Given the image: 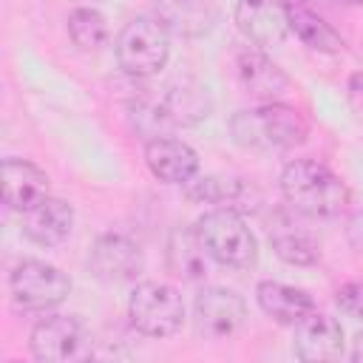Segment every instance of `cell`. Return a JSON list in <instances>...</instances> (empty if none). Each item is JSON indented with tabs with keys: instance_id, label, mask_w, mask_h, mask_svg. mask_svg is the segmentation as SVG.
I'll return each instance as SVG.
<instances>
[{
	"instance_id": "6da1fadb",
	"label": "cell",
	"mask_w": 363,
	"mask_h": 363,
	"mask_svg": "<svg viewBox=\"0 0 363 363\" xmlns=\"http://www.w3.org/2000/svg\"><path fill=\"white\" fill-rule=\"evenodd\" d=\"M281 193L286 204L306 218H332L349 204V187L315 159L289 162L281 173Z\"/></svg>"
},
{
	"instance_id": "7a4b0ae2",
	"label": "cell",
	"mask_w": 363,
	"mask_h": 363,
	"mask_svg": "<svg viewBox=\"0 0 363 363\" xmlns=\"http://www.w3.org/2000/svg\"><path fill=\"white\" fill-rule=\"evenodd\" d=\"M233 139L247 150H289L306 139V122L298 108L284 102H261L230 119Z\"/></svg>"
},
{
	"instance_id": "3957f363",
	"label": "cell",
	"mask_w": 363,
	"mask_h": 363,
	"mask_svg": "<svg viewBox=\"0 0 363 363\" xmlns=\"http://www.w3.org/2000/svg\"><path fill=\"white\" fill-rule=\"evenodd\" d=\"M199 238L207 250V255L230 269H250L258 261V241L252 230L244 224L238 210L233 207H216L204 213L196 221Z\"/></svg>"
},
{
	"instance_id": "277c9868",
	"label": "cell",
	"mask_w": 363,
	"mask_h": 363,
	"mask_svg": "<svg viewBox=\"0 0 363 363\" xmlns=\"http://www.w3.org/2000/svg\"><path fill=\"white\" fill-rule=\"evenodd\" d=\"M170 57V28L159 17H136L116 37V60L130 77H153Z\"/></svg>"
},
{
	"instance_id": "5b68a950",
	"label": "cell",
	"mask_w": 363,
	"mask_h": 363,
	"mask_svg": "<svg viewBox=\"0 0 363 363\" xmlns=\"http://www.w3.org/2000/svg\"><path fill=\"white\" fill-rule=\"evenodd\" d=\"M9 286L14 306L23 312H48L71 295V278L60 267L37 258H23L14 267Z\"/></svg>"
},
{
	"instance_id": "8992f818",
	"label": "cell",
	"mask_w": 363,
	"mask_h": 363,
	"mask_svg": "<svg viewBox=\"0 0 363 363\" xmlns=\"http://www.w3.org/2000/svg\"><path fill=\"white\" fill-rule=\"evenodd\" d=\"M128 318L133 329L147 337H170L184 323V303L173 286L159 281H145L130 292Z\"/></svg>"
},
{
	"instance_id": "52a82bcc",
	"label": "cell",
	"mask_w": 363,
	"mask_h": 363,
	"mask_svg": "<svg viewBox=\"0 0 363 363\" xmlns=\"http://www.w3.org/2000/svg\"><path fill=\"white\" fill-rule=\"evenodd\" d=\"M31 354L43 363H77L91 357V335L74 315L43 318L31 329Z\"/></svg>"
},
{
	"instance_id": "ba28073f",
	"label": "cell",
	"mask_w": 363,
	"mask_h": 363,
	"mask_svg": "<svg viewBox=\"0 0 363 363\" xmlns=\"http://www.w3.org/2000/svg\"><path fill=\"white\" fill-rule=\"evenodd\" d=\"M193 320H196V332L210 340V343H221L238 335V329L247 320V303L241 295H235L227 286H204L196 295L193 303Z\"/></svg>"
},
{
	"instance_id": "9c48e42d",
	"label": "cell",
	"mask_w": 363,
	"mask_h": 363,
	"mask_svg": "<svg viewBox=\"0 0 363 363\" xmlns=\"http://www.w3.org/2000/svg\"><path fill=\"white\" fill-rule=\"evenodd\" d=\"M298 216L301 213H295L292 207L272 213V221H269V247H272V252L281 261H286L292 267H309V264H315L320 258V238Z\"/></svg>"
},
{
	"instance_id": "30bf717a",
	"label": "cell",
	"mask_w": 363,
	"mask_h": 363,
	"mask_svg": "<svg viewBox=\"0 0 363 363\" xmlns=\"http://www.w3.org/2000/svg\"><path fill=\"white\" fill-rule=\"evenodd\" d=\"M91 269L96 278L108 281V284H125V281H133L142 267H145V258H142V250L136 241H130L128 235H119V233H105L94 241L91 247Z\"/></svg>"
},
{
	"instance_id": "8fae6325",
	"label": "cell",
	"mask_w": 363,
	"mask_h": 363,
	"mask_svg": "<svg viewBox=\"0 0 363 363\" xmlns=\"http://www.w3.org/2000/svg\"><path fill=\"white\" fill-rule=\"evenodd\" d=\"M235 26L255 45H278L289 34V3L284 0H238Z\"/></svg>"
},
{
	"instance_id": "7c38bea8",
	"label": "cell",
	"mask_w": 363,
	"mask_h": 363,
	"mask_svg": "<svg viewBox=\"0 0 363 363\" xmlns=\"http://www.w3.org/2000/svg\"><path fill=\"white\" fill-rule=\"evenodd\" d=\"M295 354L303 363H329L343 354V329L323 312H309L295 323Z\"/></svg>"
},
{
	"instance_id": "4fadbf2b",
	"label": "cell",
	"mask_w": 363,
	"mask_h": 363,
	"mask_svg": "<svg viewBox=\"0 0 363 363\" xmlns=\"http://www.w3.org/2000/svg\"><path fill=\"white\" fill-rule=\"evenodd\" d=\"M145 162H147L150 173L159 182H164V184H184L199 170L196 150L187 142L173 139V136L147 139V145H145Z\"/></svg>"
},
{
	"instance_id": "5bb4252c",
	"label": "cell",
	"mask_w": 363,
	"mask_h": 363,
	"mask_svg": "<svg viewBox=\"0 0 363 363\" xmlns=\"http://www.w3.org/2000/svg\"><path fill=\"white\" fill-rule=\"evenodd\" d=\"M45 196H48L45 170H40L28 159H17V156L3 159V201L11 210L26 213L34 204H40Z\"/></svg>"
},
{
	"instance_id": "9a60e30c",
	"label": "cell",
	"mask_w": 363,
	"mask_h": 363,
	"mask_svg": "<svg viewBox=\"0 0 363 363\" xmlns=\"http://www.w3.org/2000/svg\"><path fill=\"white\" fill-rule=\"evenodd\" d=\"M74 207L62 199L45 196L40 204L23 213V235L40 247H57L71 235Z\"/></svg>"
},
{
	"instance_id": "2e32d148",
	"label": "cell",
	"mask_w": 363,
	"mask_h": 363,
	"mask_svg": "<svg viewBox=\"0 0 363 363\" xmlns=\"http://www.w3.org/2000/svg\"><path fill=\"white\" fill-rule=\"evenodd\" d=\"M235 68H238V79H241L244 91L261 102H278L289 91V77L267 54H261L255 48L241 51L235 60Z\"/></svg>"
},
{
	"instance_id": "e0dca14e",
	"label": "cell",
	"mask_w": 363,
	"mask_h": 363,
	"mask_svg": "<svg viewBox=\"0 0 363 363\" xmlns=\"http://www.w3.org/2000/svg\"><path fill=\"white\" fill-rule=\"evenodd\" d=\"M156 17L182 37H201L218 20V0H156Z\"/></svg>"
},
{
	"instance_id": "ac0fdd59",
	"label": "cell",
	"mask_w": 363,
	"mask_h": 363,
	"mask_svg": "<svg viewBox=\"0 0 363 363\" xmlns=\"http://www.w3.org/2000/svg\"><path fill=\"white\" fill-rule=\"evenodd\" d=\"M184 193L193 201L204 204H218V207H233V210H252L261 199V193L244 182V179H221V176H207L196 182H184Z\"/></svg>"
},
{
	"instance_id": "d6986e66",
	"label": "cell",
	"mask_w": 363,
	"mask_h": 363,
	"mask_svg": "<svg viewBox=\"0 0 363 363\" xmlns=\"http://www.w3.org/2000/svg\"><path fill=\"white\" fill-rule=\"evenodd\" d=\"M255 298H258V306L264 309V315H269L272 320H278L284 326H295L303 315H309L315 309L309 292L281 284V281H261L255 286Z\"/></svg>"
},
{
	"instance_id": "ffe728a7",
	"label": "cell",
	"mask_w": 363,
	"mask_h": 363,
	"mask_svg": "<svg viewBox=\"0 0 363 363\" xmlns=\"http://www.w3.org/2000/svg\"><path fill=\"white\" fill-rule=\"evenodd\" d=\"M207 250L196 227H173L167 238V269L184 281H201L207 275Z\"/></svg>"
},
{
	"instance_id": "44dd1931",
	"label": "cell",
	"mask_w": 363,
	"mask_h": 363,
	"mask_svg": "<svg viewBox=\"0 0 363 363\" xmlns=\"http://www.w3.org/2000/svg\"><path fill=\"white\" fill-rule=\"evenodd\" d=\"M289 31L312 51H320V54L343 51V37L323 17H318L312 9L301 3H289Z\"/></svg>"
},
{
	"instance_id": "7402d4cb",
	"label": "cell",
	"mask_w": 363,
	"mask_h": 363,
	"mask_svg": "<svg viewBox=\"0 0 363 363\" xmlns=\"http://www.w3.org/2000/svg\"><path fill=\"white\" fill-rule=\"evenodd\" d=\"M162 105H164V113H167L173 128L193 125V122L204 119L207 111H210L207 94L201 88H193V85H173V88H167V94L162 96Z\"/></svg>"
},
{
	"instance_id": "603a6c76",
	"label": "cell",
	"mask_w": 363,
	"mask_h": 363,
	"mask_svg": "<svg viewBox=\"0 0 363 363\" xmlns=\"http://www.w3.org/2000/svg\"><path fill=\"white\" fill-rule=\"evenodd\" d=\"M68 34H71L74 45H79L82 51H96L108 40V23H105L102 11L82 6L68 14Z\"/></svg>"
},
{
	"instance_id": "cb8c5ba5",
	"label": "cell",
	"mask_w": 363,
	"mask_h": 363,
	"mask_svg": "<svg viewBox=\"0 0 363 363\" xmlns=\"http://www.w3.org/2000/svg\"><path fill=\"white\" fill-rule=\"evenodd\" d=\"M337 306H340V312H346L349 318L363 320V284L354 281V284L340 286V289H337Z\"/></svg>"
},
{
	"instance_id": "d4e9b609",
	"label": "cell",
	"mask_w": 363,
	"mask_h": 363,
	"mask_svg": "<svg viewBox=\"0 0 363 363\" xmlns=\"http://www.w3.org/2000/svg\"><path fill=\"white\" fill-rule=\"evenodd\" d=\"M346 96H349V108H352V113L363 122V71H354V74L349 77Z\"/></svg>"
},
{
	"instance_id": "484cf974",
	"label": "cell",
	"mask_w": 363,
	"mask_h": 363,
	"mask_svg": "<svg viewBox=\"0 0 363 363\" xmlns=\"http://www.w3.org/2000/svg\"><path fill=\"white\" fill-rule=\"evenodd\" d=\"M346 235H349V244L363 255V210H354L346 221Z\"/></svg>"
},
{
	"instance_id": "4316f807",
	"label": "cell",
	"mask_w": 363,
	"mask_h": 363,
	"mask_svg": "<svg viewBox=\"0 0 363 363\" xmlns=\"http://www.w3.org/2000/svg\"><path fill=\"white\" fill-rule=\"evenodd\" d=\"M352 360L354 363H363V332L354 337V349H352Z\"/></svg>"
},
{
	"instance_id": "83f0119b",
	"label": "cell",
	"mask_w": 363,
	"mask_h": 363,
	"mask_svg": "<svg viewBox=\"0 0 363 363\" xmlns=\"http://www.w3.org/2000/svg\"><path fill=\"white\" fill-rule=\"evenodd\" d=\"M349 3H357V6H363V0H349Z\"/></svg>"
}]
</instances>
